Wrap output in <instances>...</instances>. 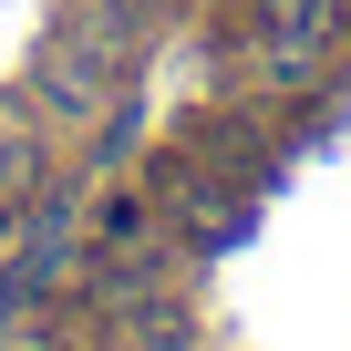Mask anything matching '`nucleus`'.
<instances>
[{
    "mask_svg": "<svg viewBox=\"0 0 351 351\" xmlns=\"http://www.w3.org/2000/svg\"><path fill=\"white\" fill-rule=\"evenodd\" d=\"M114 83H124V62H114V52H93V42H73V32H52V42H42V104H52L62 124H93V114L114 104Z\"/></svg>",
    "mask_w": 351,
    "mask_h": 351,
    "instance_id": "obj_1",
    "label": "nucleus"
},
{
    "mask_svg": "<svg viewBox=\"0 0 351 351\" xmlns=\"http://www.w3.org/2000/svg\"><path fill=\"white\" fill-rule=\"evenodd\" d=\"M42 186V134L21 124V104H0V197H32Z\"/></svg>",
    "mask_w": 351,
    "mask_h": 351,
    "instance_id": "obj_2",
    "label": "nucleus"
}]
</instances>
